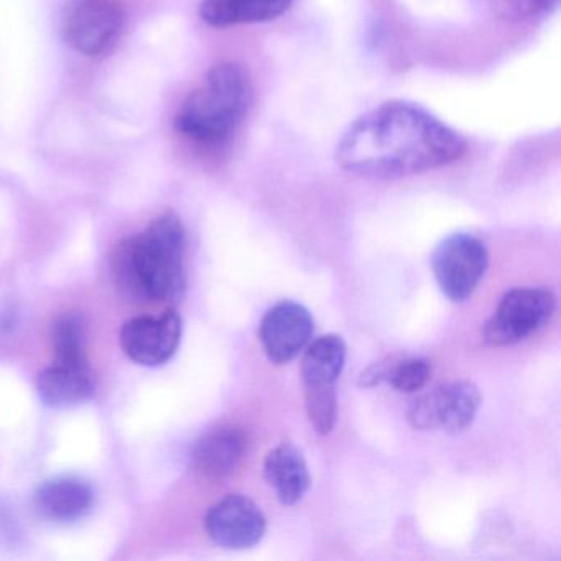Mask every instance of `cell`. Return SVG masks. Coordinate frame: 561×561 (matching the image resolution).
<instances>
[{
	"instance_id": "cell-3",
	"label": "cell",
	"mask_w": 561,
	"mask_h": 561,
	"mask_svg": "<svg viewBox=\"0 0 561 561\" xmlns=\"http://www.w3.org/2000/svg\"><path fill=\"white\" fill-rule=\"evenodd\" d=\"M251 103V81L245 71L236 64H221L183 101L175 126L193 142L218 146L234 136Z\"/></svg>"
},
{
	"instance_id": "cell-2",
	"label": "cell",
	"mask_w": 561,
	"mask_h": 561,
	"mask_svg": "<svg viewBox=\"0 0 561 561\" xmlns=\"http://www.w3.org/2000/svg\"><path fill=\"white\" fill-rule=\"evenodd\" d=\"M186 232L175 215L160 216L146 231L117 245L114 280L136 301L179 300L185 290Z\"/></svg>"
},
{
	"instance_id": "cell-7",
	"label": "cell",
	"mask_w": 561,
	"mask_h": 561,
	"mask_svg": "<svg viewBox=\"0 0 561 561\" xmlns=\"http://www.w3.org/2000/svg\"><path fill=\"white\" fill-rule=\"evenodd\" d=\"M182 333V318L176 311L169 310L157 317L142 314L124 324L121 346L134 363L162 366L175 356Z\"/></svg>"
},
{
	"instance_id": "cell-1",
	"label": "cell",
	"mask_w": 561,
	"mask_h": 561,
	"mask_svg": "<svg viewBox=\"0 0 561 561\" xmlns=\"http://www.w3.org/2000/svg\"><path fill=\"white\" fill-rule=\"evenodd\" d=\"M465 152V139L425 107L393 100L347 127L336 162L356 176L396 180L451 165Z\"/></svg>"
},
{
	"instance_id": "cell-5",
	"label": "cell",
	"mask_w": 561,
	"mask_h": 561,
	"mask_svg": "<svg viewBox=\"0 0 561 561\" xmlns=\"http://www.w3.org/2000/svg\"><path fill=\"white\" fill-rule=\"evenodd\" d=\"M488 265V248L481 239L468 232H455L443 239L432 255L433 274L439 290L455 304H462L474 294Z\"/></svg>"
},
{
	"instance_id": "cell-18",
	"label": "cell",
	"mask_w": 561,
	"mask_h": 561,
	"mask_svg": "<svg viewBox=\"0 0 561 561\" xmlns=\"http://www.w3.org/2000/svg\"><path fill=\"white\" fill-rule=\"evenodd\" d=\"M432 377V364L425 357L393 356L387 382L399 392L412 393L422 390Z\"/></svg>"
},
{
	"instance_id": "cell-11",
	"label": "cell",
	"mask_w": 561,
	"mask_h": 561,
	"mask_svg": "<svg viewBox=\"0 0 561 561\" xmlns=\"http://www.w3.org/2000/svg\"><path fill=\"white\" fill-rule=\"evenodd\" d=\"M248 448L249 439L244 430L234 425L219 426L196 443L193 466L208 481H222L241 468Z\"/></svg>"
},
{
	"instance_id": "cell-8",
	"label": "cell",
	"mask_w": 561,
	"mask_h": 561,
	"mask_svg": "<svg viewBox=\"0 0 561 561\" xmlns=\"http://www.w3.org/2000/svg\"><path fill=\"white\" fill-rule=\"evenodd\" d=\"M123 31V14L111 0H75L65 18L67 42L87 57L110 50Z\"/></svg>"
},
{
	"instance_id": "cell-13",
	"label": "cell",
	"mask_w": 561,
	"mask_h": 561,
	"mask_svg": "<svg viewBox=\"0 0 561 561\" xmlns=\"http://www.w3.org/2000/svg\"><path fill=\"white\" fill-rule=\"evenodd\" d=\"M93 502L91 485L73 476L45 481L35 492V507L50 520L73 522L83 518L93 507Z\"/></svg>"
},
{
	"instance_id": "cell-12",
	"label": "cell",
	"mask_w": 561,
	"mask_h": 561,
	"mask_svg": "<svg viewBox=\"0 0 561 561\" xmlns=\"http://www.w3.org/2000/svg\"><path fill=\"white\" fill-rule=\"evenodd\" d=\"M264 476L284 505L300 502L310 489L311 478L304 453L291 445L282 443L265 456Z\"/></svg>"
},
{
	"instance_id": "cell-10",
	"label": "cell",
	"mask_w": 561,
	"mask_h": 561,
	"mask_svg": "<svg viewBox=\"0 0 561 561\" xmlns=\"http://www.w3.org/2000/svg\"><path fill=\"white\" fill-rule=\"evenodd\" d=\"M313 317L304 305L285 300L264 314L259 330L262 350L272 364L294 360L313 336Z\"/></svg>"
},
{
	"instance_id": "cell-17",
	"label": "cell",
	"mask_w": 561,
	"mask_h": 561,
	"mask_svg": "<svg viewBox=\"0 0 561 561\" xmlns=\"http://www.w3.org/2000/svg\"><path fill=\"white\" fill-rule=\"evenodd\" d=\"M55 360L60 363H88L87 330L80 314H61L51 327Z\"/></svg>"
},
{
	"instance_id": "cell-6",
	"label": "cell",
	"mask_w": 561,
	"mask_h": 561,
	"mask_svg": "<svg viewBox=\"0 0 561 561\" xmlns=\"http://www.w3.org/2000/svg\"><path fill=\"white\" fill-rule=\"evenodd\" d=\"M482 397L469 380L445 383L420 396L407 412L412 428L420 432L461 433L472 425Z\"/></svg>"
},
{
	"instance_id": "cell-15",
	"label": "cell",
	"mask_w": 561,
	"mask_h": 561,
	"mask_svg": "<svg viewBox=\"0 0 561 561\" xmlns=\"http://www.w3.org/2000/svg\"><path fill=\"white\" fill-rule=\"evenodd\" d=\"M346 363V343L337 334L318 337L301 360L304 393L336 392Z\"/></svg>"
},
{
	"instance_id": "cell-16",
	"label": "cell",
	"mask_w": 561,
	"mask_h": 561,
	"mask_svg": "<svg viewBox=\"0 0 561 561\" xmlns=\"http://www.w3.org/2000/svg\"><path fill=\"white\" fill-rule=\"evenodd\" d=\"M291 0H203L199 18L211 27L275 21L290 9Z\"/></svg>"
},
{
	"instance_id": "cell-20",
	"label": "cell",
	"mask_w": 561,
	"mask_h": 561,
	"mask_svg": "<svg viewBox=\"0 0 561 561\" xmlns=\"http://www.w3.org/2000/svg\"><path fill=\"white\" fill-rule=\"evenodd\" d=\"M393 356L387 357V359L379 360V363L373 364L367 367L359 376L360 387H376L382 382H387V376H389L390 366H392Z\"/></svg>"
},
{
	"instance_id": "cell-14",
	"label": "cell",
	"mask_w": 561,
	"mask_h": 561,
	"mask_svg": "<svg viewBox=\"0 0 561 561\" xmlns=\"http://www.w3.org/2000/svg\"><path fill=\"white\" fill-rule=\"evenodd\" d=\"M37 390L41 399L51 407H71L93 396L94 382L90 363H60L38 374Z\"/></svg>"
},
{
	"instance_id": "cell-9",
	"label": "cell",
	"mask_w": 561,
	"mask_h": 561,
	"mask_svg": "<svg viewBox=\"0 0 561 561\" xmlns=\"http://www.w3.org/2000/svg\"><path fill=\"white\" fill-rule=\"evenodd\" d=\"M205 528L218 547L248 550L264 538L267 520L252 499L231 494L209 508Z\"/></svg>"
},
{
	"instance_id": "cell-4",
	"label": "cell",
	"mask_w": 561,
	"mask_h": 561,
	"mask_svg": "<svg viewBox=\"0 0 561 561\" xmlns=\"http://www.w3.org/2000/svg\"><path fill=\"white\" fill-rule=\"evenodd\" d=\"M554 310L557 300L547 288H514L485 323L484 340L492 346H514L543 330Z\"/></svg>"
},
{
	"instance_id": "cell-19",
	"label": "cell",
	"mask_w": 561,
	"mask_h": 561,
	"mask_svg": "<svg viewBox=\"0 0 561 561\" xmlns=\"http://www.w3.org/2000/svg\"><path fill=\"white\" fill-rule=\"evenodd\" d=\"M508 11L520 18H535L554 11L558 0H504Z\"/></svg>"
}]
</instances>
